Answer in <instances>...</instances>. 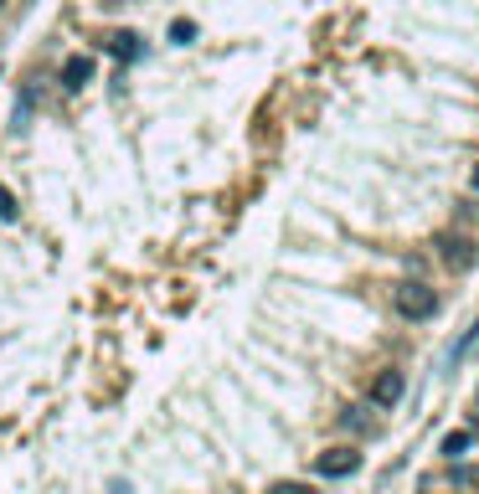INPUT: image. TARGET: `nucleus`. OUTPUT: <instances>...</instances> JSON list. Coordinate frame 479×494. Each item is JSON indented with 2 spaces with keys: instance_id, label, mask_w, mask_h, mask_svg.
<instances>
[{
  "instance_id": "f257e3e1",
  "label": "nucleus",
  "mask_w": 479,
  "mask_h": 494,
  "mask_svg": "<svg viewBox=\"0 0 479 494\" xmlns=\"http://www.w3.org/2000/svg\"><path fill=\"white\" fill-rule=\"evenodd\" d=\"M392 304H397V315H402V320H428V315L438 309V293L428 289V284H397Z\"/></svg>"
},
{
  "instance_id": "20e7f679",
  "label": "nucleus",
  "mask_w": 479,
  "mask_h": 494,
  "mask_svg": "<svg viewBox=\"0 0 479 494\" xmlns=\"http://www.w3.org/2000/svg\"><path fill=\"white\" fill-rule=\"evenodd\" d=\"M402 391H407L402 371H382L376 386H371V402H376V407H397V402H402Z\"/></svg>"
},
{
  "instance_id": "1a4fd4ad",
  "label": "nucleus",
  "mask_w": 479,
  "mask_h": 494,
  "mask_svg": "<svg viewBox=\"0 0 479 494\" xmlns=\"http://www.w3.org/2000/svg\"><path fill=\"white\" fill-rule=\"evenodd\" d=\"M191 36H196V27H191V21H176V27H171V42H180V47H186Z\"/></svg>"
},
{
  "instance_id": "f03ea898",
  "label": "nucleus",
  "mask_w": 479,
  "mask_h": 494,
  "mask_svg": "<svg viewBox=\"0 0 479 494\" xmlns=\"http://www.w3.org/2000/svg\"><path fill=\"white\" fill-rule=\"evenodd\" d=\"M356 468H361L356 448H325V453L315 459V474H325V479H346V474H356Z\"/></svg>"
},
{
  "instance_id": "0eeeda50",
  "label": "nucleus",
  "mask_w": 479,
  "mask_h": 494,
  "mask_svg": "<svg viewBox=\"0 0 479 494\" xmlns=\"http://www.w3.org/2000/svg\"><path fill=\"white\" fill-rule=\"evenodd\" d=\"M475 448V433H449L444 437V459H464Z\"/></svg>"
},
{
  "instance_id": "f8f14e48",
  "label": "nucleus",
  "mask_w": 479,
  "mask_h": 494,
  "mask_svg": "<svg viewBox=\"0 0 479 494\" xmlns=\"http://www.w3.org/2000/svg\"><path fill=\"white\" fill-rule=\"evenodd\" d=\"M0 5H5V0H0Z\"/></svg>"
},
{
  "instance_id": "6e6552de",
  "label": "nucleus",
  "mask_w": 479,
  "mask_h": 494,
  "mask_svg": "<svg viewBox=\"0 0 479 494\" xmlns=\"http://www.w3.org/2000/svg\"><path fill=\"white\" fill-rule=\"evenodd\" d=\"M0 222H16V196L0 186Z\"/></svg>"
},
{
  "instance_id": "9b49d317",
  "label": "nucleus",
  "mask_w": 479,
  "mask_h": 494,
  "mask_svg": "<svg viewBox=\"0 0 479 494\" xmlns=\"http://www.w3.org/2000/svg\"><path fill=\"white\" fill-rule=\"evenodd\" d=\"M469 186H475V191H479V165H475V171H469Z\"/></svg>"
},
{
  "instance_id": "39448f33",
  "label": "nucleus",
  "mask_w": 479,
  "mask_h": 494,
  "mask_svg": "<svg viewBox=\"0 0 479 494\" xmlns=\"http://www.w3.org/2000/svg\"><path fill=\"white\" fill-rule=\"evenodd\" d=\"M103 47H109L114 57H124V62H134V57H140V36H134V31H114V36H109Z\"/></svg>"
},
{
  "instance_id": "7ed1b4c3",
  "label": "nucleus",
  "mask_w": 479,
  "mask_h": 494,
  "mask_svg": "<svg viewBox=\"0 0 479 494\" xmlns=\"http://www.w3.org/2000/svg\"><path fill=\"white\" fill-rule=\"evenodd\" d=\"M438 247H444V262H449L453 273H464V268L479 258V242L475 237H459V232H444L438 237Z\"/></svg>"
},
{
  "instance_id": "423d86ee",
  "label": "nucleus",
  "mask_w": 479,
  "mask_h": 494,
  "mask_svg": "<svg viewBox=\"0 0 479 494\" xmlns=\"http://www.w3.org/2000/svg\"><path fill=\"white\" fill-rule=\"evenodd\" d=\"M93 78V57H67V67H62V83L67 87H83Z\"/></svg>"
},
{
  "instance_id": "9d476101",
  "label": "nucleus",
  "mask_w": 479,
  "mask_h": 494,
  "mask_svg": "<svg viewBox=\"0 0 479 494\" xmlns=\"http://www.w3.org/2000/svg\"><path fill=\"white\" fill-rule=\"evenodd\" d=\"M269 494H315V490H309V484H273Z\"/></svg>"
}]
</instances>
